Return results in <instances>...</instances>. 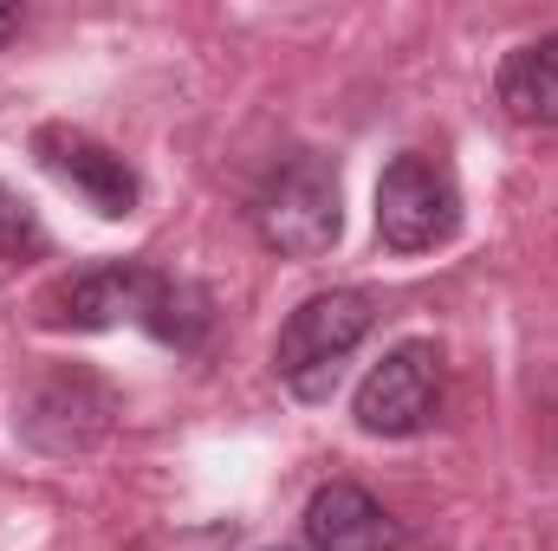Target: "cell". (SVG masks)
I'll use <instances>...</instances> for the list:
<instances>
[{
  "mask_svg": "<svg viewBox=\"0 0 558 551\" xmlns=\"http://www.w3.org/2000/svg\"><path fill=\"white\" fill-rule=\"evenodd\" d=\"M507 118L520 124H553L558 131V33L533 39V46H513L500 59V78H494Z\"/></svg>",
  "mask_w": 558,
  "mask_h": 551,
  "instance_id": "cell-9",
  "label": "cell"
},
{
  "mask_svg": "<svg viewBox=\"0 0 558 551\" xmlns=\"http://www.w3.org/2000/svg\"><path fill=\"white\" fill-rule=\"evenodd\" d=\"M111 415H118V396H111L105 377H92V370H52V377H39L26 390L20 434L39 454H52V461H78V454H92L105 441Z\"/></svg>",
  "mask_w": 558,
  "mask_h": 551,
  "instance_id": "cell-5",
  "label": "cell"
},
{
  "mask_svg": "<svg viewBox=\"0 0 558 551\" xmlns=\"http://www.w3.org/2000/svg\"><path fill=\"white\" fill-rule=\"evenodd\" d=\"M441 409V351L428 338H403L397 351H384V364L357 383V428L403 441L422 434Z\"/></svg>",
  "mask_w": 558,
  "mask_h": 551,
  "instance_id": "cell-6",
  "label": "cell"
},
{
  "mask_svg": "<svg viewBox=\"0 0 558 551\" xmlns=\"http://www.w3.org/2000/svg\"><path fill=\"white\" fill-rule=\"evenodd\" d=\"M33 156H39L65 188H78L105 221H124V215L137 208V169H131L111 143L85 137V131H65V124H46V131L33 137Z\"/></svg>",
  "mask_w": 558,
  "mask_h": 551,
  "instance_id": "cell-7",
  "label": "cell"
},
{
  "mask_svg": "<svg viewBox=\"0 0 558 551\" xmlns=\"http://www.w3.org/2000/svg\"><path fill=\"white\" fill-rule=\"evenodd\" d=\"M371 331V298L364 292H312L286 325H279V344H274V370L279 383L299 396V403H325L338 390V370L344 357L364 344Z\"/></svg>",
  "mask_w": 558,
  "mask_h": 551,
  "instance_id": "cell-3",
  "label": "cell"
},
{
  "mask_svg": "<svg viewBox=\"0 0 558 551\" xmlns=\"http://www.w3.org/2000/svg\"><path fill=\"white\" fill-rule=\"evenodd\" d=\"M39 325L46 331H111V325H143L156 344L175 351H202L208 344V292L189 279H169L137 260H98L78 267L59 285L39 292Z\"/></svg>",
  "mask_w": 558,
  "mask_h": 551,
  "instance_id": "cell-1",
  "label": "cell"
},
{
  "mask_svg": "<svg viewBox=\"0 0 558 551\" xmlns=\"http://www.w3.org/2000/svg\"><path fill=\"white\" fill-rule=\"evenodd\" d=\"M20 26V7H0V46H7V33Z\"/></svg>",
  "mask_w": 558,
  "mask_h": 551,
  "instance_id": "cell-11",
  "label": "cell"
},
{
  "mask_svg": "<svg viewBox=\"0 0 558 551\" xmlns=\"http://www.w3.org/2000/svg\"><path fill=\"white\" fill-rule=\"evenodd\" d=\"M254 228L274 254L292 260H318L338 247L344 234V201H338V169L312 149L279 156L254 188Z\"/></svg>",
  "mask_w": 558,
  "mask_h": 551,
  "instance_id": "cell-2",
  "label": "cell"
},
{
  "mask_svg": "<svg viewBox=\"0 0 558 551\" xmlns=\"http://www.w3.org/2000/svg\"><path fill=\"white\" fill-rule=\"evenodd\" d=\"M461 228V188L435 156H397L377 175V234L390 254H428Z\"/></svg>",
  "mask_w": 558,
  "mask_h": 551,
  "instance_id": "cell-4",
  "label": "cell"
},
{
  "mask_svg": "<svg viewBox=\"0 0 558 551\" xmlns=\"http://www.w3.org/2000/svg\"><path fill=\"white\" fill-rule=\"evenodd\" d=\"M305 546L312 551H397V519L357 487L331 480L305 500Z\"/></svg>",
  "mask_w": 558,
  "mask_h": 551,
  "instance_id": "cell-8",
  "label": "cell"
},
{
  "mask_svg": "<svg viewBox=\"0 0 558 551\" xmlns=\"http://www.w3.org/2000/svg\"><path fill=\"white\" fill-rule=\"evenodd\" d=\"M33 254H46V228H39V215L0 182V260H33Z\"/></svg>",
  "mask_w": 558,
  "mask_h": 551,
  "instance_id": "cell-10",
  "label": "cell"
}]
</instances>
